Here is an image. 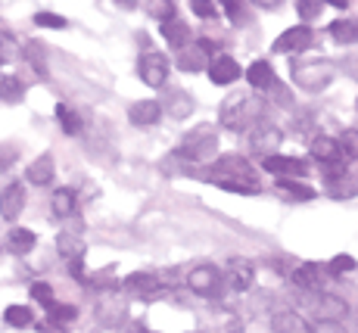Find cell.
Segmentation results:
<instances>
[{
	"label": "cell",
	"mask_w": 358,
	"mask_h": 333,
	"mask_svg": "<svg viewBox=\"0 0 358 333\" xmlns=\"http://www.w3.org/2000/svg\"><path fill=\"white\" fill-rule=\"evenodd\" d=\"M212 169H215L212 171V181L218 187H224V190H231V193H256L259 190L256 169H252L243 156H237V153L218 156Z\"/></svg>",
	"instance_id": "1"
},
{
	"label": "cell",
	"mask_w": 358,
	"mask_h": 333,
	"mask_svg": "<svg viewBox=\"0 0 358 333\" xmlns=\"http://www.w3.org/2000/svg\"><path fill=\"white\" fill-rule=\"evenodd\" d=\"M222 119L231 131H250L256 125L265 122V100L262 97H252V94H243V97H231L222 109Z\"/></svg>",
	"instance_id": "2"
},
{
	"label": "cell",
	"mask_w": 358,
	"mask_h": 333,
	"mask_svg": "<svg viewBox=\"0 0 358 333\" xmlns=\"http://www.w3.org/2000/svg\"><path fill=\"white\" fill-rule=\"evenodd\" d=\"M181 153L187 159H194V162H209V159H215V153H218L215 128H212V125H196V128L184 137Z\"/></svg>",
	"instance_id": "3"
},
{
	"label": "cell",
	"mask_w": 358,
	"mask_h": 333,
	"mask_svg": "<svg viewBox=\"0 0 358 333\" xmlns=\"http://www.w3.org/2000/svg\"><path fill=\"white\" fill-rule=\"evenodd\" d=\"M334 66L330 62H299V66L293 69V81L302 87V91H312V94H318V91H324V87L334 81Z\"/></svg>",
	"instance_id": "4"
},
{
	"label": "cell",
	"mask_w": 358,
	"mask_h": 333,
	"mask_svg": "<svg viewBox=\"0 0 358 333\" xmlns=\"http://www.w3.org/2000/svg\"><path fill=\"white\" fill-rule=\"evenodd\" d=\"M308 311L318 324H343V318L349 315V305L334 293H321L315 290V299H308Z\"/></svg>",
	"instance_id": "5"
},
{
	"label": "cell",
	"mask_w": 358,
	"mask_h": 333,
	"mask_svg": "<svg viewBox=\"0 0 358 333\" xmlns=\"http://www.w3.org/2000/svg\"><path fill=\"white\" fill-rule=\"evenodd\" d=\"M137 75H141L143 85L162 87L165 78H169V59L162 53H143L141 62H137Z\"/></svg>",
	"instance_id": "6"
},
{
	"label": "cell",
	"mask_w": 358,
	"mask_h": 333,
	"mask_svg": "<svg viewBox=\"0 0 358 333\" xmlns=\"http://www.w3.org/2000/svg\"><path fill=\"white\" fill-rule=\"evenodd\" d=\"M212 62V41H196V44H184L178 53V66L184 72H199V69H209Z\"/></svg>",
	"instance_id": "7"
},
{
	"label": "cell",
	"mask_w": 358,
	"mask_h": 333,
	"mask_svg": "<svg viewBox=\"0 0 358 333\" xmlns=\"http://www.w3.org/2000/svg\"><path fill=\"white\" fill-rule=\"evenodd\" d=\"M187 287L194 290L196 296H218V290H222V274H218V268L212 265H199L194 271L187 274Z\"/></svg>",
	"instance_id": "8"
},
{
	"label": "cell",
	"mask_w": 358,
	"mask_h": 333,
	"mask_svg": "<svg viewBox=\"0 0 358 333\" xmlns=\"http://www.w3.org/2000/svg\"><path fill=\"white\" fill-rule=\"evenodd\" d=\"M315 44V31L308 25H296V29L284 31L278 41H274V50L278 53H302Z\"/></svg>",
	"instance_id": "9"
},
{
	"label": "cell",
	"mask_w": 358,
	"mask_h": 333,
	"mask_svg": "<svg viewBox=\"0 0 358 333\" xmlns=\"http://www.w3.org/2000/svg\"><path fill=\"white\" fill-rule=\"evenodd\" d=\"M262 169L271 171V175H278V178H302V175H306V162H302V159H296V156H274V153L262 159Z\"/></svg>",
	"instance_id": "10"
},
{
	"label": "cell",
	"mask_w": 358,
	"mask_h": 333,
	"mask_svg": "<svg viewBox=\"0 0 358 333\" xmlns=\"http://www.w3.org/2000/svg\"><path fill=\"white\" fill-rule=\"evenodd\" d=\"M125 290L128 293H134V296L150 299V296H156L162 290V281L156 274H150V271H134V274L125 277Z\"/></svg>",
	"instance_id": "11"
},
{
	"label": "cell",
	"mask_w": 358,
	"mask_h": 333,
	"mask_svg": "<svg viewBox=\"0 0 358 333\" xmlns=\"http://www.w3.org/2000/svg\"><path fill=\"white\" fill-rule=\"evenodd\" d=\"M271 330L274 333H308V321L299 311H274L271 315Z\"/></svg>",
	"instance_id": "12"
},
{
	"label": "cell",
	"mask_w": 358,
	"mask_h": 333,
	"mask_svg": "<svg viewBox=\"0 0 358 333\" xmlns=\"http://www.w3.org/2000/svg\"><path fill=\"white\" fill-rule=\"evenodd\" d=\"M22 206H25V190H22V184H10L3 193H0V215H3L6 221L19 218Z\"/></svg>",
	"instance_id": "13"
},
{
	"label": "cell",
	"mask_w": 358,
	"mask_h": 333,
	"mask_svg": "<svg viewBox=\"0 0 358 333\" xmlns=\"http://www.w3.org/2000/svg\"><path fill=\"white\" fill-rule=\"evenodd\" d=\"M209 78L215 81V85H231V81L240 78V66L237 59L231 57H215L209 62Z\"/></svg>",
	"instance_id": "14"
},
{
	"label": "cell",
	"mask_w": 358,
	"mask_h": 333,
	"mask_svg": "<svg viewBox=\"0 0 358 333\" xmlns=\"http://www.w3.org/2000/svg\"><path fill=\"white\" fill-rule=\"evenodd\" d=\"M246 78H250V85L256 87V91H271V87L278 85V75H274L271 62H265V59L252 62V66L246 69Z\"/></svg>",
	"instance_id": "15"
},
{
	"label": "cell",
	"mask_w": 358,
	"mask_h": 333,
	"mask_svg": "<svg viewBox=\"0 0 358 333\" xmlns=\"http://www.w3.org/2000/svg\"><path fill=\"white\" fill-rule=\"evenodd\" d=\"M312 156L315 159H321L324 165H330V162H343V143L340 141H334V137H315L312 141Z\"/></svg>",
	"instance_id": "16"
},
{
	"label": "cell",
	"mask_w": 358,
	"mask_h": 333,
	"mask_svg": "<svg viewBox=\"0 0 358 333\" xmlns=\"http://www.w3.org/2000/svg\"><path fill=\"white\" fill-rule=\"evenodd\" d=\"M252 277H256V271H252L250 262H231L228 265V287L234 293H246L252 287Z\"/></svg>",
	"instance_id": "17"
},
{
	"label": "cell",
	"mask_w": 358,
	"mask_h": 333,
	"mask_svg": "<svg viewBox=\"0 0 358 333\" xmlns=\"http://www.w3.org/2000/svg\"><path fill=\"white\" fill-rule=\"evenodd\" d=\"M293 283L299 290H306V293H315V290L324 287V271L318 265H299L293 271Z\"/></svg>",
	"instance_id": "18"
},
{
	"label": "cell",
	"mask_w": 358,
	"mask_h": 333,
	"mask_svg": "<svg viewBox=\"0 0 358 333\" xmlns=\"http://www.w3.org/2000/svg\"><path fill=\"white\" fill-rule=\"evenodd\" d=\"M128 119L134 122V125H156V122L162 119V103H156V100L134 103V106L128 109Z\"/></svg>",
	"instance_id": "19"
},
{
	"label": "cell",
	"mask_w": 358,
	"mask_h": 333,
	"mask_svg": "<svg viewBox=\"0 0 358 333\" xmlns=\"http://www.w3.org/2000/svg\"><path fill=\"white\" fill-rule=\"evenodd\" d=\"M162 38H165V44H171V47H178L181 50L184 44H190V29H187V22H181V19H175V16H169L162 22Z\"/></svg>",
	"instance_id": "20"
},
{
	"label": "cell",
	"mask_w": 358,
	"mask_h": 333,
	"mask_svg": "<svg viewBox=\"0 0 358 333\" xmlns=\"http://www.w3.org/2000/svg\"><path fill=\"white\" fill-rule=\"evenodd\" d=\"M53 175H57V169H53V156H50V153L38 156V159H34V162L29 165V181H31V184H38V187L50 184V181H53Z\"/></svg>",
	"instance_id": "21"
},
{
	"label": "cell",
	"mask_w": 358,
	"mask_h": 333,
	"mask_svg": "<svg viewBox=\"0 0 358 333\" xmlns=\"http://www.w3.org/2000/svg\"><path fill=\"white\" fill-rule=\"evenodd\" d=\"M330 38L336 44H358V19H336V22H330Z\"/></svg>",
	"instance_id": "22"
},
{
	"label": "cell",
	"mask_w": 358,
	"mask_h": 333,
	"mask_svg": "<svg viewBox=\"0 0 358 333\" xmlns=\"http://www.w3.org/2000/svg\"><path fill=\"white\" fill-rule=\"evenodd\" d=\"M256 128H259V125H256ZM278 143H280V131H278V128H271V125H265V131L259 128L256 134H252V150L262 153V156H265V153L271 156V150L278 147Z\"/></svg>",
	"instance_id": "23"
},
{
	"label": "cell",
	"mask_w": 358,
	"mask_h": 333,
	"mask_svg": "<svg viewBox=\"0 0 358 333\" xmlns=\"http://www.w3.org/2000/svg\"><path fill=\"white\" fill-rule=\"evenodd\" d=\"M162 106H165V113L175 115V119H187L190 109H194V103H190V97L184 94V91H171L169 100H165Z\"/></svg>",
	"instance_id": "24"
},
{
	"label": "cell",
	"mask_w": 358,
	"mask_h": 333,
	"mask_svg": "<svg viewBox=\"0 0 358 333\" xmlns=\"http://www.w3.org/2000/svg\"><path fill=\"white\" fill-rule=\"evenodd\" d=\"M22 97H25V85L16 78V75H3V78H0V100L22 103Z\"/></svg>",
	"instance_id": "25"
},
{
	"label": "cell",
	"mask_w": 358,
	"mask_h": 333,
	"mask_svg": "<svg viewBox=\"0 0 358 333\" xmlns=\"http://www.w3.org/2000/svg\"><path fill=\"white\" fill-rule=\"evenodd\" d=\"M50 209L57 218H66V215H72L75 209V190H69V187H59L57 193H53V199H50Z\"/></svg>",
	"instance_id": "26"
},
{
	"label": "cell",
	"mask_w": 358,
	"mask_h": 333,
	"mask_svg": "<svg viewBox=\"0 0 358 333\" xmlns=\"http://www.w3.org/2000/svg\"><path fill=\"white\" fill-rule=\"evenodd\" d=\"M47 318L53 321V327H63V324H72L78 318V309L75 305H63V302H50L47 305Z\"/></svg>",
	"instance_id": "27"
},
{
	"label": "cell",
	"mask_w": 358,
	"mask_h": 333,
	"mask_svg": "<svg viewBox=\"0 0 358 333\" xmlns=\"http://www.w3.org/2000/svg\"><path fill=\"white\" fill-rule=\"evenodd\" d=\"M59 255L69 262H81L85 255V243H81L75 234H59Z\"/></svg>",
	"instance_id": "28"
},
{
	"label": "cell",
	"mask_w": 358,
	"mask_h": 333,
	"mask_svg": "<svg viewBox=\"0 0 358 333\" xmlns=\"http://www.w3.org/2000/svg\"><path fill=\"white\" fill-rule=\"evenodd\" d=\"M34 243H38V237H34L31 231H25V227H16V231L10 234V249L16 255H25V253H31L34 249Z\"/></svg>",
	"instance_id": "29"
},
{
	"label": "cell",
	"mask_w": 358,
	"mask_h": 333,
	"mask_svg": "<svg viewBox=\"0 0 358 333\" xmlns=\"http://www.w3.org/2000/svg\"><path fill=\"white\" fill-rule=\"evenodd\" d=\"M278 190L284 193L287 199H312V197H315V190H312V187H306V184H296L293 178H280V181H278Z\"/></svg>",
	"instance_id": "30"
},
{
	"label": "cell",
	"mask_w": 358,
	"mask_h": 333,
	"mask_svg": "<svg viewBox=\"0 0 358 333\" xmlns=\"http://www.w3.org/2000/svg\"><path fill=\"white\" fill-rule=\"evenodd\" d=\"M3 321L10 324V327H29L31 324V309L29 305H10V309L3 311Z\"/></svg>",
	"instance_id": "31"
},
{
	"label": "cell",
	"mask_w": 358,
	"mask_h": 333,
	"mask_svg": "<svg viewBox=\"0 0 358 333\" xmlns=\"http://www.w3.org/2000/svg\"><path fill=\"white\" fill-rule=\"evenodd\" d=\"M57 119H59V125H63L66 134H81V119H78V113H75V109H69V106L59 103V106H57Z\"/></svg>",
	"instance_id": "32"
},
{
	"label": "cell",
	"mask_w": 358,
	"mask_h": 333,
	"mask_svg": "<svg viewBox=\"0 0 358 333\" xmlns=\"http://www.w3.org/2000/svg\"><path fill=\"white\" fill-rule=\"evenodd\" d=\"M22 57L31 62L34 72H38V75H47V69H44V50H41L38 41H29V44L22 47Z\"/></svg>",
	"instance_id": "33"
},
{
	"label": "cell",
	"mask_w": 358,
	"mask_h": 333,
	"mask_svg": "<svg viewBox=\"0 0 358 333\" xmlns=\"http://www.w3.org/2000/svg\"><path fill=\"white\" fill-rule=\"evenodd\" d=\"M22 57V50H19V44L10 38V34L0 31V62H16Z\"/></svg>",
	"instance_id": "34"
},
{
	"label": "cell",
	"mask_w": 358,
	"mask_h": 333,
	"mask_svg": "<svg viewBox=\"0 0 358 333\" xmlns=\"http://www.w3.org/2000/svg\"><path fill=\"white\" fill-rule=\"evenodd\" d=\"M330 193H334L336 199H340V197H343V199H346V197H355V184L349 181L346 175H340V178L330 175Z\"/></svg>",
	"instance_id": "35"
},
{
	"label": "cell",
	"mask_w": 358,
	"mask_h": 333,
	"mask_svg": "<svg viewBox=\"0 0 358 333\" xmlns=\"http://www.w3.org/2000/svg\"><path fill=\"white\" fill-rule=\"evenodd\" d=\"M321 6H324V0H296V13L302 19H318Z\"/></svg>",
	"instance_id": "36"
},
{
	"label": "cell",
	"mask_w": 358,
	"mask_h": 333,
	"mask_svg": "<svg viewBox=\"0 0 358 333\" xmlns=\"http://www.w3.org/2000/svg\"><path fill=\"white\" fill-rule=\"evenodd\" d=\"M31 299L41 302L44 309H47L50 302H57V299H53V287H50V283H34V287H31Z\"/></svg>",
	"instance_id": "37"
},
{
	"label": "cell",
	"mask_w": 358,
	"mask_h": 333,
	"mask_svg": "<svg viewBox=\"0 0 358 333\" xmlns=\"http://www.w3.org/2000/svg\"><path fill=\"white\" fill-rule=\"evenodd\" d=\"M34 22H38L41 29H66V19L57 16V13H38V16H34Z\"/></svg>",
	"instance_id": "38"
},
{
	"label": "cell",
	"mask_w": 358,
	"mask_h": 333,
	"mask_svg": "<svg viewBox=\"0 0 358 333\" xmlns=\"http://www.w3.org/2000/svg\"><path fill=\"white\" fill-rule=\"evenodd\" d=\"M222 6L228 10V16H231V22H246V10H243V3L240 0H222Z\"/></svg>",
	"instance_id": "39"
},
{
	"label": "cell",
	"mask_w": 358,
	"mask_h": 333,
	"mask_svg": "<svg viewBox=\"0 0 358 333\" xmlns=\"http://www.w3.org/2000/svg\"><path fill=\"white\" fill-rule=\"evenodd\" d=\"M355 268V259L352 255H336V259H330V271L334 274H346Z\"/></svg>",
	"instance_id": "40"
},
{
	"label": "cell",
	"mask_w": 358,
	"mask_h": 333,
	"mask_svg": "<svg viewBox=\"0 0 358 333\" xmlns=\"http://www.w3.org/2000/svg\"><path fill=\"white\" fill-rule=\"evenodd\" d=\"M340 143H343V153H346L349 159H358V131H346Z\"/></svg>",
	"instance_id": "41"
},
{
	"label": "cell",
	"mask_w": 358,
	"mask_h": 333,
	"mask_svg": "<svg viewBox=\"0 0 358 333\" xmlns=\"http://www.w3.org/2000/svg\"><path fill=\"white\" fill-rule=\"evenodd\" d=\"M190 10H194L196 16H203V19L215 16V3H212V0H190Z\"/></svg>",
	"instance_id": "42"
},
{
	"label": "cell",
	"mask_w": 358,
	"mask_h": 333,
	"mask_svg": "<svg viewBox=\"0 0 358 333\" xmlns=\"http://www.w3.org/2000/svg\"><path fill=\"white\" fill-rule=\"evenodd\" d=\"M13 159H16V150H13V147H0V169H10Z\"/></svg>",
	"instance_id": "43"
},
{
	"label": "cell",
	"mask_w": 358,
	"mask_h": 333,
	"mask_svg": "<svg viewBox=\"0 0 358 333\" xmlns=\"http://www.w3.org/2000/svg\"><path fill=\"white\" fill-rule=\"evenodd\" d=\"M252 3H256V6H265V10H271V6H278L280 0H252Z\"/></svg>",
	"instance_id": "44"
},
{
	"label": "cell",
	"mask_w": 358,
	"mask_h": 333,
	"mask_svg": "<svg viewBox=\"0 0 358 333\" xmlns=\"http://www.w3.org/2000/svg\"><path fill=\"white\" fill-rule=\"evenodd\" d=\"M327 3H334V6H340V10H343V6H346V0H327Z\"/></svg>",
	"instance_id": "45"
},
{
	"label": "cell",
	"mask_w": 358,
	"mask_h": 333,
	"mask_svg": "<svg viewBox=\"0 0 358 333\" xmlns=\"http://www.w3.org/2000/svg\"><path fill=\"white\" fill-rule=\"evenodd\" d=\"M119 3H125V6H134V3H137V0H119Z\"/></svg>",
	"instance_id": "46"
},
{
	"label": "cell",
	"mask_w": 358,
	"mask_h": 333,
	"mask_svg": "<svg viewBox=\"0 0 358 333\" xmlns=\"http://www.w3.org/2000/svg\"><path fill=\"white\" fill-rule=\"evenodd\" d=\"M355 318H358V309H355Z\"/></svg>",
	"instance_id": "47"
}]
</instances>
